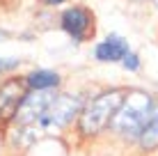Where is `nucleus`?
Listing matches in <instances>:
<instances>
[{"instance_id":"f8f14e48","label":"nucleus","mask_w":158,"mask_h":156,"mask_svg":"<svg viewBox=\"0 0 158 156\" xmlns=\"http://www.w3.org/2000/svg\"><path fill=\"white\" fill-rule=\"evenodd\" d=\"M46 5H62V2H67V0H44Z\"/></svg>"},{"instance_id":"7ed1b4c3","label":"nucleus","mask_w":158,"mask_h":156,"mask_svg":"<svg viewBox=\"0 0 158 156\" xmlns=\"http://www.w3.org/2000/svg\"><path fill=\"white\" fill-rule=\"evenodd\" d=\"M80 106H83V101L78 96H55L39 122L46 129H62L80 112Z\"/></svg>"},{"instance_id":"0eeeda50","label":"nucleus","mask_w":158,"mask_h":156,"mask_svg":"<svg viewBox=\"0 0 158 156\" xmlns=\"http://www.w3.org/2000/svg\"><path fill=\"white\" fill-rule=\"evenodd\" d=\"M128 53V44L117 35H110L94 48V55L99 62H119Z\"/></svg>"},{"instance_id":"ddd939ff","label":"nucleus","mask_w":158,"mask_h":156,"mask_svg":"<svg viewBox=\"0 0 158 156\" xmlns=\"http://www.w3.org/2000/svg\"><path fill=\"white\" fill-rule=\"evenodd\" d=\"M156 7H158V0H156Z\"/></svg>"},{"instance_id":"20e7f679","label":"nucleus","mask_w":158,"mask_h":156,"mask_svg":"<svg viewBox=\"0 0 158 156\" xmlns=\"http://www.w3.org/2000/svg\"><path fill=\"white\" fill-rule=\"evenodd\" d=\"M53 99L55 96L48 92V90H35L32 94H25L21 106H19V110H16V115H14V120L21 126L35 124L37 120H41V115L46 112V108L51 106Z\"/></svg>"},{"instance_id":"f257e3e1","label":"nucleus","mask_w":158,"mask_h":156,"mask_svg":"<svg viewBox=\"0 0 158 156\" xmlns=\"http://www.w3.org/2000/svg\"><path fill=\"white\" fill-rule=\"evenodd\" d=\"M151 115H154V99L142 90H131L124 94V101L112 115L110 126L122 136H140Z\"/></svg>"},{"instance_id":"39448f33","label":"nucleus","mask_w":158,"mask_h":156,"mask_svg":"<svg viewBox=\"0 0 158 156\" xmlns=\"http://www.w3.org/2000/svg\"><path fill=\"white\" fill-rule=\"evenodd\" d=\"M25 85L21 78H12L0 87V120H9L16 115L21 101L25 96Z\"/></svg>"},{"instance_id":"6e6552de","label":"nucleus","mask_w":158,"mask_h":156,"mask_svg":"<svg viewBox=\"0 0 158 156\" xmlns=\"http://www.w3.org/2000/svg\"><path fill=\"white\" fill-rule=\"evenodd\" d=\"M28 87L32 90H51V87H57L60 83V76L55 71H48V69H39V71H32L28 78H25Z\"/></svg>"},{"instance_id":"423d86ee","label":"nucleus","mask_w":158,"mask_h":156,"mask_svg":"<svg viewBox=\"0 0 158 156\" xmlns=\"http://www.w3.org/2000/svg\"><path fill=\"white\" fill-rule=\"evenodd\" d=\"M62 23V30L69 32L76 41H83L87 35H89V28H92V14L87 12L85 7H71L62 14L60 19Z\"/></svg>"},{"instance_id":"9d476101","label":"nucleus","mask_w":158,"mask_h":156,"mask_svg":"<svg viewBox=\"0 0 158 156\" xmlns=\"http://www.w3.org/2000/svg\"><path fill=\"white\" fill-rule=\"evenodd\" d=\"M122 64H124V69H128V71H138V69H140V57L128 51L126 55L122 57Z\"/></svg>"},{"instance_id":"9b49d317","label":"nucleus","mask_w":158,"mask_h":156,"mask_svg":"<svg viewBox=\"0 0 158 156\" xmlns=\"http://www.w3.org/2000/svg\"><path fill=\"white\" fill-rule=\"evenodd\" d=\"M19 67V60L16 57H0V71H9V69Z\"/></svg>"},{"instance_id":"f03ea898","label":"nucleus","mask_w":158,"mask_h":156,"mask_svg":"<svg viewBox=\"0 0 158 156\" xmlns=\"http://www.w3.org/2000/svg\"><path fill=\"white\" fill-rule=\"evenodd\" d=\"M124 94H126L124 90H110V92H103L87 103V108L80 115V131H83V136H96V133H101L110 124L112 115L117 112V108L124 101Z\"/></svg>"},{"instance_id":"1a4fd4ad","label":"nucleus","mask_w":158,"mask_h":156,"mask_svg":"<svg viewBox=\"0 0 158 156\" xmlns=\"http://www.w3.org/2000/svg\"><path fill=\"white\" fill-rule=\"evenodd\" d=\"M138 138H140L142 149H147V152L158 147V110H154V115L149 117V122L144 124V129L140 131Z\"/></svg>"}]
</instances>
